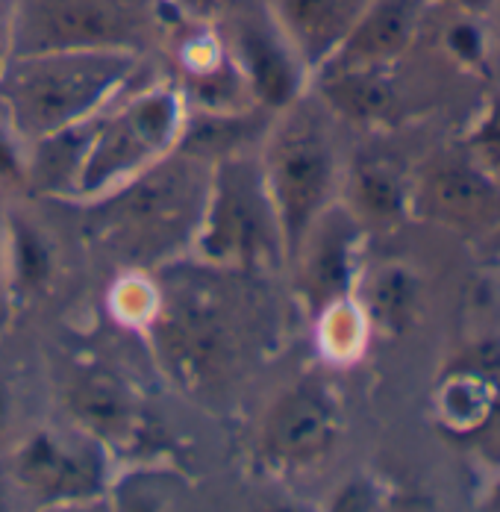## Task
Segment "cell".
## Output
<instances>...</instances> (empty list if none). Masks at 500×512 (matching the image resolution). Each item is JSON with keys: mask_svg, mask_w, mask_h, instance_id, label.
<instances>
[{"mask_svg": "<svg viewBox=\"0 0 500 512\" xmlns=\"http://www.w3.org/2000/svg\"><path fill=\"white\" fill-rule=\"evenodd\" d=\"M309 95L350 124H377L395 109L389 68H318L309 77Z\"/></svg>", "mask_w": 500, "mask_h": 512, "instance_id": "2e32d148", "label": "cell"}, {"mask_svg": "<svg viewBox=\"0 0 500 512\" xmlns=\"http://www.w3.org/2000/svg\"><path fill=\"white\" fill-rule=\"evenodd\" d=\"M427 0H371L345 45L321 68H392L418 36Z\"/></svg>", "mask_w": 500, "mask_h": 512, "instance_id": "4fadbf2b", "label": "cell"}, {"mask_svg": "<svg viewBox=\"0 0 500 512\" xmlns=\"http://www.w3.org/2000/svg\"><path fill=\"white\" fill-rule=\"evenodd\" d=\"M27 189V145L0 115V192Z\"/></svg>", "mask_w": 500, "mask_h": 512, "instance_id": "d4e9b609", "label": "cell"}, {"mask_svg": "<svg viewBox=\"0 0 500 512\" xmlns=\"http://www.w3.org/2000/svg\"><path fill=\"white\" fill-rule=\"evenodd\" d=\"M156 298H159V292L153 283H148L142 274H127L115 289V309L124 321L145 327L156 309Z\"/></svg>", "mask_w": 500, "mask_h": 512, "instance_id": "603a6c76", "label": "cell"}, {"mask_svg": "<svg viewBox=\"0 0 500 512\" xmlns=\"http://www.w3.org/2000/svg\"><path fill=\"white\" fill-rule=\"evenodd\" d=\"M9 415H12V398H9V386L6 380L0 377V436L6 433L9 427Z\"/></svg>", "mask_w": 500, "mask_h": 512, "instance_id": "f546056e", "label": "cell"}, {"mask_svg": "<svg viewBox=\"0 0 500 512\" xmlns=\"http://www.w3.org/2000/svg\"><path fill=\"white\" fill-rule=\"evenodd\" d=\"M339 433V401L327 383L303 377L283 389L262 415L259 454L277 468H306L330 457Z\"/></svg>", "mask_w": 500, "mask_h": 512, "instance_id": "30bf717a", "label": "cell"}, {"mask_svg": "<svg viewBox=\"0 0 500 512\" xmlns=\"http://www.w3.org/2000/svg\"><path fill=\"white\" fill-rule=\"evenodd\" d=\"M56 277V248L24 212H6V289L9 301L27 304L48 295Z\"/></svg>", "mask_w": 500, "mask_h": 512, "instance_id": "d6986e66", "label": "cell"}, {"mask_svg": "<svg viewBox=\"0 0 500 512\" xmlns=\"http://www.w3.org/2000/svg\"><path fill=\"white\" fill-rule=\"evenodd\" d=\"M215 24L259 109L277 115L309 92V71L265 0H233Z\"/></svg>", "mask_w": 500, "mask_h": 512, "instance_id": "ba28073f", "label": "cell"}, {"mask_svg": "<svg viewBox=\"0 0 500 512\" xmlns=\"http://www.w3.org/2000/svg\"><path fill=\"white\" fill-rule=\"evenodd\" d=\"M9 301L6 289V212H0V301Z\"/></svg>", "mask_w": 500, "mask_h": 512, "instance_id": "f1b7e54d", "label": "cell"}, {"mask_svg": "<svg viewBox=\"0 0 500 512\" xmlns=\"http://www.w3.org/2000/svg\"><path fill=\"white\" fill-rule=\"evenodd\" d=\"M471 156L474 165L483 168L492 180L500 177V98L489 103L483 121L471 133Z\"/></svg>", "mask_w": 500, "mask_h": 512, "instance_id": "cb8c5ba5", "label": "cell"}, {"mask_svg": "<svg viewBox=\"0 0 500 512\" xmlns=\"http://www.w3.org/2000/svg\"><path fill=\"white\" fill-rule=\"evenodd\" d=\"M486 507H489V510H500V483H498V486H495V492L489 495Z\"/></svg>", "mask_w": 500, "mask_h": 512, "instance_id": "1f68e13d", "label": "cell"}, {"mask_svg": "<svg viewBox=\"0 0 500 512\" xmlns=\"http://www.w3.org/2000/svg\"><path fill=\"white\" fill-rule=\"evenodd\" d=\"M145 56L124 51H39L0 71V115L24 145L92 121L139 83Z\"/></svg>", "mask_w": 500, "mask_h": 512, "instance_id": "7a4b0ae2", "label": "cell"}, {"mask_svg": "<svg viewBox=\"0 0 500 512\" xmlns=\"http://www.w3.org/2000/svg\"><path fill=\"white\" fill-rule=\"evenodd\" d=\"M362 286V295L356 298L365 312L368 324L383 333H403L412 327L418 307H421V283L406 265H383L371 277H359L356 289Z\"/></svg>", "mask_w": 500, "mask_h": 512, "instance_id": "44dd1931", "label": "cell"}, {"mask_svg": "<svg viewBox=\"0 0 500 512\" xmlns=\"http://www.w3.org/2000/svg\"><path fill=\"white\" fill-rule=\"evenodd\" d=\"M192 256L245 274L286 268L280 221L256 151L224 156L212 165Z\"/></svg>", "mask_w": 500, "mask_h": 512, "instance_id": "52a82bcc", "label": "cell"}, {"mask_svg": "<svg viewBox=\"0 0 500 512\" xmlns=\"http://www.w3.org/2000/svg\"><path fill=\"white\" fill-rule=\"evenodd\" d=\"M189 106L177 83H136L92 118L89 145L71 201H98L177 151Z\"/></svg>", "mask_w": 500, "mask_h": 512, "instance_id": "5b68a950", "label": "cell"}, {"mask_svg": "<svg viewBox=\"0 0 500 512\" xmlns=\"http://www.w3.org/2000/svg\"><path fill=\"white\" fill-rule=\"evenodd\" d=\"M498 410L500 386L492 368H456L439 386V418L450 433H477Z\"/></svg>", "mask_w": 500, "mask_h": 512, "instance_id": "ffe728a7", "label": "cell"}, {"mask_svg": "<svg viewBox=\"0 0 500 512\" xmlns=\"http://www.w3.org/2000/svg\"><path fill=\"white\" fill-rule=\"evenodd\" d=\"M165 48L174 53V83L189 112L236 115L259 109L215 21H200L180 12L177 24L168 33Z\"/></svg>", "mask_w": 500, "mask_h": 512, "instance_id": "9c48e42d", "label": "cell"}, {"mask_svg": "<svg viewBox=\"0 0 500 512\" xmlns=\"http://www.w3.org/2000/svg\"><path fill=\"white\" fill-rule=\"evenodd\" d=\"M256 156L280 221L289 265L309 227L336 204L342 189L339 154L327 124V109L306 92L271 118Z\"/></svg>", "mask_w": 500, "mask_h": 512, "instance_id": "277c9868", "label": "cell"}, {"mask_svg": "<svg viewBox=\"0 0 500 512\" xmlns=\"http://www.w3.org/2000/svg\"><path fill=\"white\" fill-rule=\"evenodd\" d=\"M233 0H174V6L189 15V18H200V21H215Z\"/></svg>", "mask_w": 500, "mask_h": 512, "instance_id": "83f0119b", "label": "cell"}, {"mask_svg": "<svg viewBox=\"0 0 500 512\" xmlns=\"http://www.w3.org/2000/svg\"><path fill=\"white\" fill-rule=\"evenodd\" d=\"M12 36H15V0H0V71L12 59Z\"/></svg>", "mask_w": 500, "mask_h": 512, "instance_id": "4316f807", "label": "cell"}, {"mask_svg": "<svg viewBox=\"0 0 500 512\" xmlns=\"http://www.w3.org/2000/svg\"><path fill=\"white\" fill-rule=\"evenodd\" d=\"M359 242H362V224L339 201L303 236L286 268L295 277L298 298L312 315H318L321 309L342 298L356 295Z\"/></svg>", "mask_w": 500, "mask_h": 512, "instance_id": "7c38bea8", "label": "cell"}, {"mask_svg": "<svg viewBox=\"0 0 500 512\" xmlns=\"http://www.w3.org/2000/svg\"><path fill=\"white\" fill-rule=\"evenodd\" d=\"M445 48H448V53L456 62H462V65H468V68L483 65V59H486V39H483V30H480L468 15L450 24L448 33H445Z\"/></svg>", "mask_w": 500, "mask_h": 512, "instance_id": "484cf974", "label": "cell"}, {"mask_svg": "<svg viewBox=\"0 0 500 512\" xmlns=\"http://www.w3.org/2000/svg\"><path fill=\"white\" fill-rule=\"evenodd\" d=\"M174 0H15L12 56L39 51H124L145 56L168 42Z\"/></svg>", "mask_w": 500, "mask_h": 512, "instance_id": "8992f818", "label": "cell"}, {"mask_svg": "<svg viewBox=\"0 0 500 512\" xmlns=\"http://www.w3.org/2000/svg\"><path fill=\"white\" fill-rule=\"evenodd\" d=\"M239 274L192 256L189 268L171 271L168 286H156V309L145 324L162 365L186 389L212 392L227 386L250 351L248 295H230Z\"/></svg>", "mask_w": 500, "mask_h": 512, "instance_id": "6da1fadb", "label": "cell"}, {"mask_svg": "<svg viewBox=\"0 0 500 512\" xmlns=\"http://www.w3.org/2000/svg\"><path fill=\"white\" fill-rule=\"evenodd\" d=\"M15 480L42 504L95 501L106 489L103 445L83 430H39L15 454Z\"/></svg>", "mask_w": 500, "mask_h": 512, "instance_id": "8fae6325", "label": "cell"}, {"mask_svg": "<svg viewBox=\"0 0 500 512\" xmlns=\"http://www.w3.org/2000/svg\"><path fill=\"white\" fill-rule=\"evenodd\" d=\"M65 404H68V412H71L77 430L98 439L103 448L112 442L136 439V427H139L136 404H133L127 386L106 371L80 374L68 386Z\"/></svg>", "mask_w": 500, "mask_h": 512, "instance_id": "9a60e30c", "label": "cell"}, {"mask_svg": "<svg viewBox=\"0 0 500 512\" xmlns=\"http://www.w3.org/2000/svg\"><path fill=\"white\" fill-rule=\"evenodd\" d=\"M318 345L333 362H353L368 345L371 324L359 301L350 295L330 307H324L318 315Z\"/></svg>", "mask_w": 500, "mask_h": 512, "instance_id": "7402d4cb", "label": "cell"}, {"mask_svg": "<svg viewBox=\"0 0 500 512\" xmlns=\"http://www.w3.org/2000/svg\"><path fill=\"white\" fill-rule=\"evenodd\" d=\"M495 180L474 162L436 165L418 192V201L436 218L453 224H471L495 209Z\"/></svg>", "mask_w": 500, "mask_h": 512, "instance_id": "ac0fdd59", "label": "cell"}, {"mask_svg": "<svg viewBox=\"0 0 500 512\" xmlns=\"http://www.w3.org/2000/svg\"><path fill=\"white\" fill-rule=\"evenodd\" d=\"M309 77L345 45L371 0H265Z\"/></svg>", "mask_w": 500, "mask_h": 512, "instance_id": "5bb4252c", "label": "cell"}, {"mask_svg": "<svg viewBox=\"0 0 500 512\" xmlns=\"http://www.w3.org/2000/svg\"><path fill=\"white\" fill-rule=\"evenodd\" d=\"M212 165L174 151L139 177L112 189L92 206L98 239L133 271L174 262L177 251H192Z\"/></svg>", "mask_w": 500, "mask_h": 512, "instance_id": "3957f363", "label": "cell"}, {"mask_svg": "<svg viewBox=\"0 0 500 512\" xmlns=\"http://www.w3.org/2000/svg\"><path fill=\"white\" fill-rule=\"evenodd\" d=\"M445 3H453L456 9H462V12H468V15H474V12H480V9H486L492 0H445Z\"/></svg>", "mask_w": 500, "mask_h": 512, "instance_id": "4dcf8cb0", "label": "cell"}, {"mask_svg": "<svg viewBox=\"0 0 500 512\" xmlns=\"http://www.w3.org/2000/svg\"><path fill=\"white\" fill-rule=\"evenodd\" d=\"M348 212L359 224L395 227L412 209V189L398 165L389 159H359L353 162L342 183Z\"/></svg>", "mask_w": 500, "mask_h": 512, "instance_id": "e0dca14e", "label": "cell"}]
</instances>
